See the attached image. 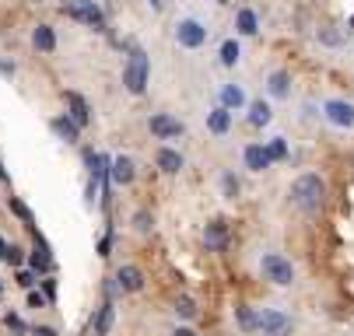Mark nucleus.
Returning <instances> with one entry per match:
<instances>
[{"instance_id": "obj_1", "label": "nucleus", "mask_w": 354, "mask_h": 336, "mask_svg": "<svg viewBox=\"0 0 354 336\" xmlns=\"http://www.w3.org/2000/svg\"><path fill=\"white\" fill-rule=\"evenodd\" d=\"M288 197L298 210H306V214H316L323 204H326V179L316 175V172H301L291 189H288Z\"/></svg>"}, {"instance_id": "obj_2", "label": "nucleus", "mask_w": 354, "mask_h": 336, "mask_svg": "<svg viewBox=\"0 0 354 336\" xmlns=\"http://www.w3.org/2000/svg\"><path fill=\"white\" fill-rule=\"evenodd\" d=\"M147 77H151L147 53H144V50H130V57H127V63H123V88H127L130 95H144Z\"/></svg>"}, {"instance_id": "obj_3", "label": "nucleus", "mask_w": 354, "mask_h": 336, "mask_svg": "<svg viewBox=\"0 0 354 336\" xmlns=\"http://www.w3.org/2000/svg\"><path fill=\"white\" fill-rule=\"evenodd\" d=\"M207 35H211V28L200 18H179L176 21V42L183 50H200V46L207 42Z\"/></svg>"}, {"instance_id": "obj_4", "label": "nucleus", "mask_w": 354, "mask_h": 336, "mask_svg": "<svg viewBox=\"0 0 354 336\" xmlns=\"http://www.w3.org/2000/svg\"><path fill=\"white\" fill-rule=\"evenodd\" d=\"M260 270H263V277H267L270 284H277V287L295 284V266H291V259H284L281 253H267V256L260 259Z\"/></svg>"}, {"instance_id": "obj_5", "label": "nucleus", "mask_w": 354, "mask_h": 336, "mask_svg": "<svg viewBox=\"0 0 354 336\" xmlns=\"http://www.w3.org/2000/svg\"><path fill=\"white\" fill-rule=\"evenodd\" d=\"M64 14L74 18V21H84V25H91V28H106V14L98 11L95 0H77V4L64 8Z\"/></svg>"}, {"instance_id": "obj_6", "label": "nucleus", "mask_w": 354, "mask_h": 336, "mask_svg": "<svg viewBox=\"0 0 354 336\" xmlns=\"http://www.w3.org/2000/svg\"><path fill=\"white\" fill-rule=\"evenodd\" d=\"M147 130L155 133L158 140H172V137H183V133H186L183 119H176V116H169V112H155V116L147 119Z\"/></svg>"}, {"instance_id": "obj_7", "label": "nucleus", "mask_w": 354, "mask_h": 336, "mask_svg": "<svg viewBox=\"0 0 354 336\" xmlns=\"http://www.w3.org/2000/svg\"><path fill=\"white\" fill-rule=\"evenodd\" d=\"M257 329H263V336H288L291 333V319L284 312H277V308H263Z\"/></svg>"}, {"instance_id": "obj_8", "label": "nucleus", "mask_w": 354, "mask_h": 336, "mask_svg": "<svg viewBox=\"0 0 354 336\" xmlns=\"http://www.w3.org/2000/svg\"><path fill=\"white\" fill-rule=\"evenodd\" d=\"M323 116H326L333 126H340V130L354 126V106L344 102V99H330V102L323 106Z\"/></svg>"}, {"instance_id": "obj_9", "label": "nucleus", "mask_w": 354, "mask_h": 336, "mask_svg": "<svg viewBox=\"0 0 354 336\" xmlns=\"http://www.w3.org/2000/svg\"><path fill=\"white\" fill-rule=\"evenodd\" d=\"M242 161H245V168H249V172H267V168L274 165L263 144H245V151H242Z\"/></svg>"}, {"instance_id": "obj_10", "label": "nucleus", "mask_w": 354, "mask_h": 336, "mask_svg": "<svg viewBox=\"0 0 354 336\" xmlns=\"http://www.w3.org/2000/svg\"><path fill=\"white\" fill-rule=\"evenodd\" d=\"M204 246H207L211 253H221V249L228 246V224H225V221H211V224L204 228Z\"/></svg>"}, {"instance_id": "obj_11", "label": "nucleus", "mask_w": 354, "mask_h": 336, "mask_svg": "<svg viewBox=\"0 0 354 336\" xmlns=\"http://www.w3.org/2000/svg\"><path fill=\"white\" fill-rule=\"evenodd\" d=\"M64 99H67V116H71L77 126H88V123H91V109H88V102L81 99L77 91H67Z\"/></svg>"}, {"instance_id": "obj_12", "label": "nucleus", "mask_w": 354, "mask_h": 336, "mask_svg": "<svg viewBox=\"0 0 354 336\" xmlns=\"http://www.w3.org/2000/svg\"><path fill=\"white\" fill-rule=\"evenodd\" d=\"M113 319H116V308H113V302H102L95 308V319H91V329H95V336H109L113 333Z\"/></svg>"}, {"instance_id": "obj_13", "label": "nucleus", "mask_w": 354, "mask_h": 336, "mask_svg": "<svg viewBox=\"0 0 354 336\" xmlns=\"http://www.w3.org/2000/svg\"><path fill=\"white\" fill-rule=\"evenodd\" d=\"M116 284H120V291H140L144 287V273H140V266H120L116 270Z\"/></svg>"}, {"instance_id": "obj_14", "label": "nucleus", "mask_w": 354, "mask_h": 336, "mask_svg": "<svg viewBox=\"0 0 354 336\" xmlns=\"http://www.w3.org/2000/svg\"><path fill=\"white\" fill-rule=\"evenodd\" d=\"M49 126H53V133L67 144H77L81 140V126L71 119V116H57V119H49Z\"/></svg>"}, {"instance_id": "obj_15", "label": "nucleus", "mask_w": 354, "mask_h": 336, "mask_svg": "<svg viewBox=\"0 0 354 336\" xmlns=\"http://www.w3.org/2000/svg\"><path fill=\"white\" fill-rule=\"evenodd\" d=\"M133 175H137V172H133V161H130V158H113V161H109V179H113L116 186H130Z\"/></svg>"}, {"instance_id": "obj_16", "label": "nucleus", "mask_w": 354, "mask_h": 336, "mask_svg": "<svg viewBox=\"0 0 354 336\" xmlns=\"http://www.w3.org/2000/svg\"><path fill=\"white\" fill-rule=\"evenodd\" d=\"M32 46L39 53H53L57 50V32H53V25H39L35 32H32Z\"/></svg>"}, {"instance_id": "obj_17", "label": "nucleus", "mask_w": 354, "mask_h": 336, "mask_svg": "<svg viewBox=\"0 0 354 336\" xmlns=\"http://www.w3.org/2000/svg\"><path fill=\"white\" fill-rule=\"evenodd\" d=\"M207 130H211V133H218V137H221V133H228V130H232V109H225V106L211 109V112H207Z\"/></svg>"}, {"instance_id": "obj_18", "label": "nucleus", "mask_w": 354, "mask_h": 336, "mask_svg": "<svg viewBox=\"0 0 354 336\" xmlns=\"http://www.w3.org/2000/svg\"><path fill=\"white\" fill-rule=\"evenodd\" d=\"M155 161H158V168H162V172H169V175L183 172V165H186V161H183V155H179L176 148H162Z\"/></svg>"}, {"instance_id": "obj_19", "label": "nucleus", "mask_w": 354, "mask_h": 336, "mask_svg": "<svg viewBox=\"0 0 354 336\" xmlns=\"http://www.w3.org/2000/svg\"><path fill=\"white\" fill-rule=\"evenodd\" d=\"M267 91L274 95V99H288L291 95V74L288 70H274L270 81H267Z\"/></svg>"}, {"instance_id": "obj_20", "label": "nucleus", "mask_w": 354, "mask_h": 336, "mask_svg": "<svg viewBox=\"0 0 354 336\" xmlns=\"http://www.w3.org/2000/svg\"><path fill=\"white\" fill-rule=\"evenodd\" d=\"M32 270L46 273V270H53V259H49V246L42 242V235H35V253H32Z\"/></svg>"}, {"instance_id": "obj_21", "label": "nucleus", "mask_w": 354, "mask_h": 336, "mask_svg": "<svg viewBox=\"0 0 354 336\" xmlns=\"http://www.w3.org/2000/svg\"><path fill=\"white\" fill-rule=\"evenodd\" d=\"M221 106L225 109H242L245 106V91L239 84H221Z\"/></svg>"}, {"instance_id": "obj_22", "label": "nucleus", "mask_w": 354, "mask_h": 336, "mask_svg": "<svg viewBox=\"0 0 354 336\" xmlns=\"http://www.w3.org/2000/svg\"><path fill=\"white\" fill-rule=\"evenodd\" d=\"M235 28H239L242 35H257V32H260V18H257V11L242 8V11H239V18H235Z\"/></svg>"}, {"instance_id": "obj_23", "label": "nucleus", "mask_w": 354, "mask_h": 336, "mask_svg": "<svg viewBox=\"0 0 354 336\" xmlns=\"http://www.w3.org/2000/svg\"><path fill=\"white\" fill-rule=\"evenodd\" d=\"M270 119H274V112H270V106H267L263 99L249 106V123H252V126H267Z\"/></svg>"}, {"instance_id": "obj_24", "label": "nucleus", "mask_w": 354, "mask_h": 336, "mask_svg": "<svg viewBox=\"0 0 354 336\" xmlns=\"http://www.w3.org/2000/svg\"><path fill=\"white\" fill-rule=\"evenodd\" d=\"M239 57H242L239 42H235V39H225V42H221V63H225V67H235Z\"/></svg>"}, {"instance_id": "obj_25", "label": "nucleus", "mask_w": 354, "mask_h": 336, "mask_svg": "<svg viewBox=\"0 0 354 336\" xmlns=\"http://www.w3.org/2000/svg\"><path fill=\"white\" fill-rule=\"evenodd\" d=\"M235 315H239V326H242V329H257V322H260V315L252 312L249 305H239V308H235Z\"/></svg>"}, {"instance_id": "obj_26", "label": "nucleus", "mask_w": 354, "mask_h": 336, "mask_svg": "<svg viewBox=\"0 0 354 336\" xmlns=\"http://www.w3.org/2000/svg\"><path fill=\"white\" fill-rule=\"evenodd\" d=\"M172 308H176L179 319H196V302H193V298H176Z\"/></svg>"}, {"instance_id": "obj_27", "label": "nucleus", "mask_w": 354, "mask_h": 336, "mask_svg": "<svg viewBox=\"0 0 354 336\" xmlns=\"http://www.w3.org/2000/svg\"><path fill=\"white\" fill-rule=\"evenodd\" d=\"M267 155H270V161H284V158H288V144H284V137H274V140H270Z\"/></svg>"}, {"instance_id": "obj_28", "label": "nucleus", "mask_w": 354, "mask_h": 336, "mask_svg": "<svg viewBox=\"0 0 354 336\" xmlns=\"http://www.w3.org/2000/svg\"><path fill=\"white\" fill-rule=\"evenodd\" d=\"M221 189H225V197H228V200H235V197L242 193V182L228 172V175H221Z\"/></svg>"}, {"instance_id": "obj_29", "label": "nucleus", "mask_w": 354, "mask_h": 336, "mask_svg": "<svg viewBox=\"0 0 354 336\" xmlns=\"http://www.w3.org/2000/svg\"><path fill=\"white\" fill-rule=\"evenodd\" d=\"M11 210H15V214H18V217H21V221H25L28 228H32V210H28V207H25L21 200H15V197H11Z\"/></svg>"}, {"instance_id": "obj_30", "label": "nucleus", "mask_w": 354, "mask_h": 336, "mask_svg": "<svg viewBox=\"0 0 354 336\" xmlns=\"http://www.w3.org/2000/svg\"><path fill=\"white\" fill-rule=\"evenodd\" d=\"M319 42H323V46H340V32H333V28H319Z\"/></svg>"}, {"instance_id": "obj_31", "label": "nucleus", "mask_w": 354, "mask_h": 336, "mask_svg": "<svg viewBox=\"0 0 354 336\" xmlns=\"http://www.w3.org/2000/svg\"><path fill=\"white\" fill-rule=\"evenodd\" d=\"M133 228H137V231H151V214H147V210H137Z\"/></svg>"}, {"instance_id": "obj_32", "label": "nucleus", "mask_w": 354, "mask_h": 336, "mask_svg": "<svg viewBox=\"0 0 354 336\" xmlns=\"http://www.w3.org/2000/svg\"><path fill=\"white\" fill-rule=\"evenodd\" d=\"M4 326H8V329H11V333H25V322H21V319H18V315H11V312H8V315H4Z\"/></svg>"}, {"instance_id": "obj_33", "label": "nucleus", "mask_w": 354, "mask_h": 336, "mask_svg": "<svg viewBox=\"0 0 354 336\" xmlns=\"http://www.w3.org/2000/svg\"><path fill=\"white\" fill-rule=\"evenodd\" d=\"M35 280H39V277H35L32 270H18V284H21V287H35Z\"/></svg>"}, {"instance_id": "obj_34", "label": "nucleus", "mask_w": 354, "mask_h": 336, "mask_svg": "<svg viewBox=\"0 0 354 336\" xmlns=\"http://www.w3.org/2000/svg\"><path fill=\"white\" fill-rule=\"evenodd\" d=\"M4 263L18 266V263H21V249H18V246H8V256H4Z\"/></svg>"}, {"instance_id": "obj_35", "label": "nucleus", "mask_w": 354, "mask_h": 336, "mask_svg": "<svg viewBox=\"0 0 354 336\" xmlns=\"http://www.w3.org/2000/svg\"><path fill=\"white\" fill-rule=\"evenodd\" d=\"M109 249H113V235L102 238V246H98V256H109Z\"/></svg>"}, {"instance_id": "obj_36", "label": "nucleus", "mask_w": 354, "mask_h": 336, "mask_svg": "<svg viewBox=\"0 0 354 336\" xmlns=\"http://www.w3.org/2000/svg\"><path fill=\"white\" fill-rule=\"evenodd\" d=\"M0 74H4L8 81L15 77V63H8V60H0Z\"/></svg>"}, {"instance_id": "obj_37", "label": "nucleus", "mask_w": 354, "mask_h": 336, "mask_svg": "<svg viewBox=\"0 0 354 336\" xmlns=\"http://www.w3.org/2000/svg\"><path fill=\"white\" fill-rule=\"evenodd\" d=\"M28 305H32V308H42V305H46V298H42V295H35V291H32V295H28Z\"/></svg>"}, {"instance_id": "obj_38", "label": "nucleus", "mask_w": 354, "mask_h": 336, "mask_svg": "<svg viewBox=\"0 0 354 336\" xmlns=\"http://www.w3.org/2000/svg\"><path fill=\"white\" fill-rule=\"evenodd\" d=\"M172 336H200V333H193V329H186V326H179V329H176Z\"/></svg>"}, {"instance_id": "obj_39", "label": "nucleus", "mask_w": 354, "mask_h": 336, "mask_svg": "<svg viewBox=\"0 0 354 336\" xmlns=\"http://www.w3.org/2000/svg\"><path fill=\"white\" fill-rule=\"evenodd\" d=\"M32 336H57L53 329H32Z\"/></svg>"}, {"instance_id": "obj_40", "label": "nucleus", "mask_w": 354, "mask_h": 336, "mask_svg": "<svg viewBox=\"0 0 354 336\" xmlns=\"http://www.w3.org/2000/svg\"><path fill=\"white\" fill-rule=\"evenodd\" d=\"M8 256V242H4V238H0V259H4Z\"/></svg>"}, {"instance_id": "obj_41", "label": "nucleus", "mask_w": 354, "mask_h": 336, "mask_svg": "<svg viewBox=\"0 0 354 336\" xmlns=\"http://www.w3.org/2000/svg\"><path fill=\"white\" fill-rule=\"evenodd\" d=\"M151 8H165V0H151Z\"/></svg>"}, {"instance_id": "obj_42", "label": "nucleus", "mask_w": 354, "mask_h": 336, "mask_svg": "<svg viewBox=\"0 0 354 336\" xmlns=\"http://www.w3.org/2000/svg\"><path fill=\"white\" fill-rule=\"evenodd\" d=\"M0 179H8V172H4V165H0Z\"/></svg>"}, {"instance_id": "obj_43", "label": "nucleus", "mask_w": 354, "mask_h": 336, "mask_svg": "<svg viewBox=\"0 0 354 336\" xmlns=\"http://www.w3.org/2000/svg\"><path fill=\"white\" fill-rule=\"evenodd\" d=\"M351 32H354V14H351Z\"/></svg>"}, {"instance_id": "obj_44", "label": "nucleus", "mask_w": 354, "mask_h": 336, "mask_svg": "<svg viewBox=\"0 0 354 336\" xmlns=\"http://www.w3.org/2000/svg\"><path fill=\"white\" fill-rule=\"evenodd\" d=\"M218 4H232V0H218Z\"/></svg>"}]
</instances>
